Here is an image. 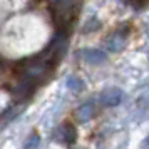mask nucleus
I'll return each mask as SVG.
<instances>
[{
  "instance_id": "7ed1b4c3",
  "label": "nucleus",
  "mask_w": 149,
  "mask_h": 149,
  "mask_svg": "<svg viewBox=\"0 0 149 149\" xmlns=\"http://www.w3.org/2000/svg\"><path fill=\"white\" fill-rule=\"evenodd\" d=\"M95 114V106L92 102H86V104H82L81 107L77 109V119L82 122H87L91 121Z\"/></svg>"
},
{
  "instance_id": "20e7f679",
  "label": "nucleus",
  "mask_w": 149,
  "mask_h": 149,
  "mask_svg": "<svg viewBox=\"0 0 149 149\" xmlns=\"http://www.w3.org/2000/svg\"><path fill=\"white\" fill-rule=\"evenodd\" d=\"M107 47L111 52H119L122 47H124V37H122L121 32H114L107 39Z\"/></svg>"
},
{
  "instance_id": "0eeeda50",
  "label": "nucleus",
  "mask_w": 149,
  "mask_h": 149,
  "mask_svg": "<svg viewBox=\"0 0 149 149\" xmlns=\"http://www.w3.org/2000/svg\"><path fill=\"white\" fill-rule=\"evenodd\" d=\"M99 27H101V22L97 20L95 17H92V19L84 25V34H89V32H92V30H95V29H99Z\"/></svg>"
},
{
  "instance_id": "f03ea898",
  "label": "nucleus",
  "mask_w": 149,
  "mask_h": 149,
  "mask_svg": "<svg viewBox=\"0 0 149 149\" xmlns=\"http://www.w3.org/2000/svg\"><path fill=\"white\" fill-rule=\"evenodd\" d=\"M79 54L89 64H102V62L107 61V54L99 50V49H82Z\"/></svg>"
},
{
  "instance_id": "39448f33",
  "label": "nucleus",
  "mask_w": 149,
  "mask_h": 149,
  "mask_svg": "<svg viewBox=\"0 0 149 149\" xmlns=\"http://www.w3.org/2000/svg\"><path fill=\"white\" fill-rule=\"evenodd\" d=\"M67 86L72 89V91L79 92V91H82V89H84V82H82L79 77H74V75H70V77L67 79Z\"/></svg>"
},
{
  "instance_id": "f257e3e1",
  "label": "nucleus",
  "mask_w": 149,
  "mask_h": 149,
  "mask_svg": "<svg viewBox=\"0 0 149 149\" xmlns=\"http://www.w3.org/2000/svg\"><path fill=\"white\" fill-rule=\"evenodd\" d=\"M124 99V92H122L121 89L117 87H109L106 91H102L101 94V101L104 106H107V107H116V106H119Z\"/></svg>"
},
{
  "instance_id": "423d86ee",
  "label": "nucleus",
  "mask_w": 149,
  "mask_h": 149,
  "mask_svg": "<svg viewBox=\"0 0 149 149\" xmlns=\"http://www.w3.org/2000/svg\"><path fill=\"white\" fill-rule=\"evenodd\" d=\"M39 146H40V136L37 134V132H34V134L29 137V141H27V144H25L24 149H39Z\"/></svg>"
}]
</instances>
